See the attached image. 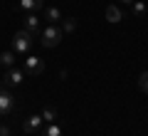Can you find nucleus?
<instances>
[{
  "label": "nucleus",
  "instance_id": "1",
  "mask_svg": "<svg viewBox=\"0 0 148 136\" xmlns=\"http://www.w3.org/2000/svg\"><path fill=\"white\" fill-rule=\"evenodd\" d=\"M17 109V101L15 97L10 94V89L5 87V84H0V116L5 119V116H12Z\"/></svg>",
  "mask_w": 148,
  "mask_h": 136
},
{
  "label": "nucleus",
  "instance_id": "2",
  "mask_svg": "<svg viewBox=\"0 0 148 136\" xmlns=\"http://www.w3.org/2000/svg\"><path fill=\"white\" fill-rule=\"evenodd\" d=\"M32 42H35V35L27 30H20L15 32V37H12V52L15 55H25L27 50L32 47Z\"/></svg>",
  "mask_w": 148,
  "mask_h": 136
},
{
  "label": "nucleus",
  "instance_id": "3",
  "mask_svg": "<svg viewBox=\"0 0 148 136\" xmlns=\"http://www.w3.org/2000/svg\"><path fill=\"white\" fill-rule=\"evenodd\" d=\"M59 42H62V30L57 25H49L47 30L42 32V45L45 47H57Z\"/></svg>",
  "mask_w": 148,
  "mask_h": 136
},
{
  "label": "nucleus",
  "instance_id": "4",
  "mask_svg": "<svg viewBox=\"0 0 148 136\" xmlns=\"http://www.w3.org/2000/svg\"><path fill=\"white\" fill-rule=\"evenodd\" d=\"M25 69H27V74H42L45 72V59L30 55V57H25Z\"/></svg>",
  "mask_w": 148,
  "mask_h": 136
},
{
  "label": "nucleus",
  "instance_id": "5",
  "mask_svg": "<svg viewBox=\"0 0 148 136\" xmlns=\"http://www.w3.org/2000/svg\"><path fill=\"white\" fill-rule=\"evenodd\" d=\"M42 124H45V119H42V114H35V116H27V119L22 121V131H25V134H35V131H40V129H42Z\"/></svg>",
  "mask_w": 148,
  "mask_h": 136
},
{
  "label": "nucleus",
  "instance_id": "6",
  "mask_svg": "<svg viewBox=\"0 0 148 136\" xmlns=\"http://www.w3.org/2000/svg\"><path fill=\"white\" fill-rule=\"evenodd\" d=\"M22 79H25V74H22L20 69L10 67L8 74H5V87H17V84H22Z\"/></svg>",
  "mask_w": 148,
  "mask_h": 136
},
{
  "label": "nucleus",
  "instance_id": "7",
  "mask_svg": "<svg viewBox=\"0 0 148 136\" xmlns=\"http://www.w3.org/2000/svg\"><path fill=\"white\" fill-rule=\"evenodd\" d=\"M17 5H20V10L35 12V10H42V8H45V0H20Z\"/></svg>",
  "mask_w": 148,
  "mask_h": 136
},
{
  "label": "nucleus",
  "instance_id": "8",
  "mask_svg": "<svg viewBox=\"0 0 148 136\" xmlns=\"http://www.w3.org/2000/svg\"><path fill=\"white\" fill-rule=\"evenodd\" d=\"M25 30H27V32H32V35H37V32H40V20H37L35 12L25 17Z\"/></svg>",
  "mask_w": 148,
  "mask_h": 136
},
{
  "label": "nucleus",
  "instance_id": "9",
  "mask_svg": "<svg viewBox=\"0 0 148 136\" xmlns=\"http://www.w3.org/2000/svg\"><path fill=\"white\" fill-rule=\"evenodd\" d=\"M121 17H123L121 8H116V5H109V8H106V20H109V22H121Z\"/></svg>",
  "mask_w": 148,
  "mask_h": 136
},
{
  "label": "nucleus",
  "instance_id": "10",
  "mask_svg": "<svg viewBox=\"0 0 148 136\" xmlns=\"http://www.w3.org/2000/svg\"><path fill=\"white\" fill-rule=\"evenodd\" d=\"M45 17L49 20V25H57V22H62V12H59L57 8H47V10H45Z\"/></svg>",
  "mask_w": 148,
  "mask_h": 136
},
{
  "label": "nucleus",
  "instance_id": "11",
  "mask_svg": "<svg viewBox=\"0 0 148 136\" xmlns=\"http://www.w3.org/2000/svg\"><path fill=\"white\" fill-rule=\"evenodd\" d=\"M131 12L136 17H143V15H146V0H133V3H131Z\"/></svg>",
  "mask_w": 148,
  "mask_h": 136
},
{
  "label": "nucleus",
  "instance_id": "12",
  "mask_svg": "<svg viewBox=\"0 0 148 136\" xmlns=\"http://www.w3.org/2000/svg\"><path fill=\"white\" fill-rule=\"evenodd\" d=\"M42 119L47 121V124H54V121H57V109H54V106H45L42 109Z\"/></svg>",
  "mask_w": 148,
  "mask_h": 136
},
{
  "label": "nucleus",
  "instance_id": "13",
  "mask_svg": "<svg viewBox=\"0 0 148 136\" xmlns=\"http://www.w3.org/2000/svg\"><path fill=\"white\" fill-rule=\"evenodd\" d=\"M12 64H15V52H3V55H0V67L10 69Z\"/></svg>",
  "mask_w": 148,
  "mask_h": 136
},
{
  "label": "nucleus",
  "instance_id": "14",
  "mask_svg": "<svg viewBox=\"0 0 148 136\" xmlns=\"http://www.w3.org/2000/svg\"><path fill=\"white\" fill-rule=\"evenodd\" d=\"M77 30V20L74 17H62V32H74Z\"/></svg>",
  "mask_w": 148,
  "mask_h": 136
},
{
  "label": "nucleus",
  "instance_id": "15",
  "mask_svg": "<svg viewBox=\"0 0 148 136\" xmlns=\"http://www.w3.org/2000/svg\"><path fill=\"white\" fill-rule=\"evenodd\" d=\"M42 136H62V129L57 126V121L54 124H47V129L42 131Z\"/></svg>",
  "mask_w": 148,
  "mask_h": 136
},
{
  "label": "nucleus",
  "instance_id": "16",
  "mask_svg": "<svg viewBox=\"0 0 148 136\" xmlns=\"http://www.w3.org/2000/svg\"><path fill=\"white\" fill-rule=\"evenodd\" d=\"M138 87H141V92L148 94V72H143L141 77H138Z\"/></svg>",
  "mask_w": 148,
  "mask_h": 136
},
{
  "label": "nucleus",
  "instance_id": "17",
  "mask_svg": "<svg viewBox=\"0 0 148 136\" xmlns=\"http://www.w3.org/2000/svg\"><path fill=\"white\" fill-rule=\"evenodd\" d=\"M0 136H10V126H0Z\"/></svg>",
  "mask_w": 148,
  "mask_h": 136
},
{
  "label": "nucleus",
  "instance_id": "18",
  "mask_svg": "<svg viewBox=\"0 0 148 136\" xmlns=\"http://www.w3.org/2000/svg\"><path fill=\"white\" fill-rule=\"evenodd\" d=\"M123 3H133V0H123Z\"/></svg>",
  "mask_w": 148,
  "mask_h": 136
}]
</instances>
